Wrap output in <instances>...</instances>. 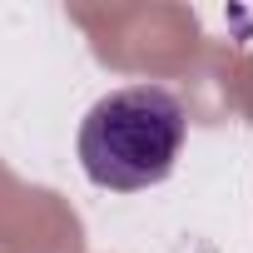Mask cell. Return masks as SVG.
I'll use <instances>...</instances> for the list:
<instances>
[{
	"label": "cell",
	"mask_w": 253,
	"mask_h": 253,
	"mask_svg": "<svg viewBox=\"0 0 253 253\" xmlns=\"http://www.w3.org/2000/svg\"><path fill=\"white\" fill-rule=\"evenodd\" d=\"M184 104L164 84H124L89 104L80 124V169L94 189L139 194L174 174L184 149Z\"/></svg>",
	"instance_id": "6da1fadb"
}]
</instances>
